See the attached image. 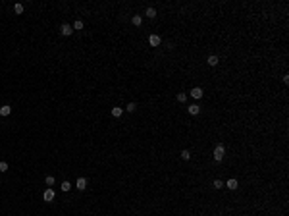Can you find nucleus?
I'll use <instances>...</instances> for the list:
<instances>
[{"label":"nucleus","instance_id":"nucleus-14","mask_svg":"<svg viewBox=\"0 0 289 216\" xmlns=\"http://www.w3.org/2000/svg\"><path fill=\"white\" fill-rule=\"evenodd\" d=\"M206 64H208V66H212V68H214V66H216V64H218V56H214V54H212V56H208V60H206Z\"/></svg>","mask_w":289,"mask_h":216},{"label":"nucleus","instance_id":"nucleus-10","mask_svg":"<svg viewBox=\"0 0 289 216\" xmlns=\"http://www.w3.org/2000/svg\"><path fill=\"white\" fill-rule=\"evenodd\" d=\"M131 23H133V25H137V27H141V25H143V18H141V15H133V18H131Z\"/></svg>","mask_w":289,"mask_h":216},{"label":"nucleus","instance_id":"nucleus-12","mask_svg":"<svg viewBox=\"0 0 289 216\" xmlns=\"http://www.w3.org/2000/svg\"><path fill=\"white\" fill-rule=\"evenodd\" d=\"M121 114H124V108H120V106H114V108H112V116H114V118H120Z\"/></svg>","mask_w":289,"mask_h":216},{"label":"nucleus","instance_id":"nucleus-13","mask_svg":"<svg viewBox=\"0 0 289 216\" xmlns=\"http://www.w3.org/2000/svg\"><path fill=\"white\" fill-rule=\"evenodd\" d=\"M71 27H73V31H81V29H83V21H81V19H75Z\"/></svg>","mask_w":289,"mask_h":216},{"label":"nucleus","instance_id":"nucleus-18","mask_svg":"<svg viewBox=\"0 0 289 216\" xmlns=\"http://www.w3.org/2000/svg\"><path fill=\"white\" fill-rule=\"evenodd\" d=\"M71 189V183L70 181H62V191H70Z\"/></svg>","mask_w":289,"mask_h":216},{"label":"nucleus","instance_id":"nucleus-11","mask_svg":"<svg viewBox=\"0 0 289 216\" xmlns=\"http://www.w3.org/2000/svg\"><path fill=\"white\" fill-rule=\"evenodd\" d=\"M85 187H87V180H85V178H79V180H77V189L83 191Z\"/></svg>","mask_w":289,"mask_h":216},{"label":"nucleus","instance_id":"nucleus-4","mask_svg":"<svg viewBox=\"0 0 289 216\" xmlns=\"http://www.w3.org/2000/svg\"><path fill=\"white\" fill-rule=\"evenodd\" d=\"M60 33H62L64 37H70V35L73 33V27H71V25H68V23H64V25L60 27Z\"/></svg>","mask_w":289,"mask_h":216},{"label":"nucleus","instance_id":"nucleus-5","mask_svg":"<svg viewBox=\"0 0 289 216\" xmlns=\"http://www.w3.org/2000/svg\"><path fill=\"white\" fill-rule=\"evenodd\" d=\"M149 43H150V46H158V44H160L162 43V39H160V37H158V35H150L149 37Z\"/></svg>","mask_w":289,"mask_h":216},{"label":"nucleus","instance_id":"nucleus-8","mask_svg":"<svg viewBox=\"0 0 289 216\" xmlns=\"http://www.w3.org/2000/svg\"><path fill=\"white\" fill-rule=\"evenodd\" d=\"M145 15H146V18H150V19H154V18H156V10L149 6V8L145 10Z\"/></svg>","mask_w":289,"mask_h":216},{"label":"nucleus","instance_id":"nucleus-6","mask_svg":"<svg viewBox=\"0 0 289 216\" xmlns=\"http://www.w3.org/2000/svg\"><path fill=\"white\" fill-rule=\"evenodd\" d=\"M191 97H193V99H202V89L201 87H195V89H191Z\"/></svg>","mask_w":289,"mask_h":216},{"label":"nucleus","instance_id":"nucleus-9","mask_svg":"<svg viewBox=\"0 0 289 216\" xmlns=\"http://www.w3.org/2000/svg\"><path fill=\"white\" fill-rule=\"evenodd\" d=\"M187 110H189V114H191V116H197V114L201 112V108H199V104H191V106L187 108Z\"/></svg>","mask_w":289,"mask_h":216},{"label":"nucleus","instance_id":"nucleus-1","mask_svg":"<svg viewBox=\"0 0 289 216\" xmlns=\"http://www.w3.org/2000/svg\"><path fill=\"white\" fill-rule=\"evenodd\" d=\"M224 156H226V147H224V145H216V149H214V160L220 162Z\"/></svg>","mask_w":289,"mask_h":216},{"label":"nucleus","instance_id":"nucleus-15","mask_svg":"<svg viewBox=\"0 0 289 216\" xmlns=\"http://www.w3.org/2000/svg\"><path fill=\"white\" fill-rule=\"evenodd\" d=\"M23 10H25V8H23V4H19V2H18V4H14V12H15L18 15H19V14H23Z\"/></svg>","mask_w":289,"mask_h":216},{"label":"nucleus","instance_id":"nucleus-16","mask_svg":"<svg viewBox=\"0 0 289 216\" xmlns=\"http://www.w3.org/2000/svg\"><path fill=\"white\" fill-rule=\"evenodd\" d=\"M125 110H127V112H135V110H137V102H129L127 106H125Z\"/></svg>","mask_w":289,"mask_h":216},{"label":"nucleus","instance_id":"nucleus-7","mask_svg":"<svg viewBox=\"0 0 289 216\" xmlns=\"http://www.w3.org/2000/svg\"><path fill=\"white\" fill-rule=\"evenodd\" d=\"M10 114H12V106H10V104L0 106V116H10Z\"/></svg>","mask_w":289,"mask_h":216},{"label":"nucleus","instance_id":"nucleus-3","mask_svg":"<svg viewBox=\"0 0 289 216\" xmlns=\"http://www.w3.org/2000/svg\"><path fill=\"white\" fill-rule=\"evenodd\" d=\"M224 187H227L229 191H235V189L239 187V181L235 180V178H229V180H227L226 183H224Z\"/></svg>","mask_w":289,"mask_h":216},{"label":"nucleus","instance_id":"nucleus-20","mask_svg":"<svg viewBox=\"0 0 289 216\" xmlns=\"http://www.w3.org/2000/svg\"><path fill=\"white\" fill-rule=\"evenodd\" d=\"M181 158H183V160H189V158H191V153H189V150H181Z\"/></svg>","mask_w":289,"mask_h":216},{"label":"nucleus","instance_id":"nucleus-22","mask_svg":"<svg viewBox=\"0 0 289 216\" xmlns=\"http://www.w3.org/2000/svg\"><path fill=\"white\" fill-rule=\"evenodd\" d=\"M214 187H216V189H222V187H224V181L222 180H216V181H214Z\"/></svg>","mask_w":289,"mask_h":216},{"label":"nucleus","instance_id":"nucleus-23","mask_svg":"<svg viewBox=\"0 0 289 216\" xmlns=\"http://www.w3.org/2000/svg\"><path fill=\"white\" fill-rule=\"evenodd\" d=\"M218 216H222V214H218Z\"/></svg>","mask_w":289,"mask_h":216},{"label":"nucleus","instance_id":"nucleus-19","mask_svg":"<svg viewBox=\"0 0 289 216\" xmlns=\"http://www.w3.org/2000/svg\"><path fill=\"white\" fill-rule=\"evenodd\" d=\"M0 172H8V162L0 160Z\"/></svg>","mask_w":289,"mask_h":216},{"label":"nucleus","instance_id":"nucleus-2","mask_svg":"<svg viewBox=\"0 0 289 216\" xmlns=\"http://www.w3.org/2000/svg\"><path fill=\"white\" fill-rule=\"evenodd\" d=\"M54 197H56L54 189H50V187H48V189H44V193H43V199H44L46 203H52V201H54Z\"/></svg>","mask_w":289,"mask_h":216},{"label":"nucleus","instance_id":"nucleus-21","mask_svg":"<svg viewBox=\"0 0 289 216\" xmlns=\"http://www.w3.org/2000/svg\"><path fill=\"white\" fill-rule=\"evenodd\" d=\"M44 181H46V185H54V176H46V180H44Z\"/></svg>","mask_w":289,"mask_h":216},{"label":"nucleus","instance_id":"nucleus-17","mask_svg":"<svg viewBox=\"0 0 289 216\" xmlns=\"http://www.w3.org/2000/svg\"><path fill=\"white\" fill-rule=\"evenodd\" d=\"M176 99H177V102H185V100H187V95H185V93H177Z\"/></svg>","mask_w":289,"mask_h":216}]
</instances>
